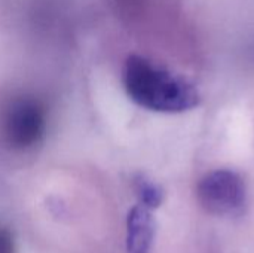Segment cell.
<instances>
[{
    "label": "cell",
    "instance_id": "1",
    "mask_svg": "<svg viewBox=\"0 0 254 253\" xmlns=\"http://www.w3.org/2000/svg\"><path fill=\"white\" fill-rule=\"evenodd\" d=\"M122 84L135 104L152 112L183 113L201 101L199 91L190 81L135 54L124 64Z\"/></svg>",
    "mask_w": 254,
    "mask_h": 253
},
{
    "label": "cell",
    "instance_id": "2",
    "mask_svg": "<svg viewBox=\"0 0 254 253\" xmlns=\"http://www.w3.org/2000/svg\"><path fill=\"white\" fill-rule=\"evenodd\" d=\"M3 140L12 149L24 151L37 145L46 131L45 106L34 98L15 100L3 118Z\"/></svg>",
    "mask_w": 254,
    "mask_h": 253
},
{
    "label": "cell",
    "instance_id": "3",
    "mask_svg": "<svg viewBox=\"0 0 254 253\" xmlns=\"http://www.w3.org/2000/svg\"><path fill=\"white\" fill-rule=\"evenodd\" d=\"M196 194L201 206L216 216L240 215L246 206L244 180L231 170H217L202 177Z\"/></svg>",
    "mask_w": 254,
    "mask_h": 253
},
{
    "label": "cell",
    "instance_id": "4",
    "mask_svg": "<svg viewBox=\"0 0 254 253\" xmlns=\"http://www.w3.org/2000/svg\"><path fill=\"white\" fill-rule=\"evenodd\" d=\"M156 234V221L152 210L135 204L127 216L128 253H150Z\"/></svg>",
    "mask_w": 254,
    "mask_h": 253
},
{
    "label": "cell",
    "instance_id": "5",
    "mask_svg": "<svg viewBox=\"0 0 254 253\" xmlns=\"http://www.w3.org/2000/svg\"><path fill=\"white\" fill-rule=\"evenodd\" d=\"M134 188H135V194L138 197L140 206H143L149 210H155L162 204L164 192H162L161 186L156 185L155 182H152L150 179H147L144 176H138L134 182Z\"/></svg>",
    "mask_w": 254,
    "mask_h": 253
},
{
    "label": "cell",
    "instance_id": "6",
    "mask_svg": "<svg viewBox=\"0 0 254 253\" xmlns=\"http://www.w3.org/2000/svg\"><path fill=\"white\" fill-rule=\"evenodd\" d=\"M15 239L10 230L0 227V253H15Z\"/></svg>",
    "mask_w": 254,
    "mask_h": 253
}]
</instances>
